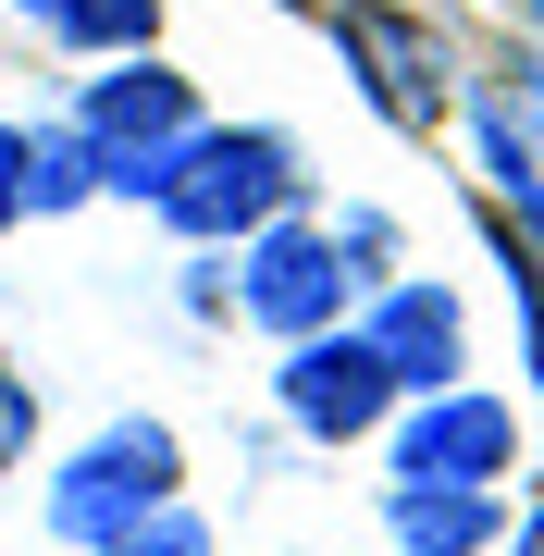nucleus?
Returning a JSON list of instances; mask_svg holds the SVG:
<instances>
[{
	"label": "nucleus",
	"mask_w": 544,
	"mask_h": 556,
	"mask_svg": "<svg viewBox=\"0 0 544 556\" xmlns=\"http://www.w3.org/2000/svg\"><path fill=\"white\" fill-rule=\"evenodd\" d=\"M149 211L174 223V236H261L273 211H298V149L273 137V124H186V137L149 161V186H137Z\"/></svg>",
	"instance_id": "nucleus-1"
},
{
	"label": "nucleus",
	"mask_w": 544,
	"mask_h": 556,
	"mask_svg": "<svg viewBox=\"0 0 544 556\" xmlns=\"http://www.w3.org/2000/svg\"><path fill=\"white\" fill-rule=\"evenodd\" d=\"M334 50L359 62V100L396 124V137H433L458 112V62H445L433 13H383V0H334Z\"/></svg>",
	"instance_id": "nucleus-2"
},
{
	"label": "nucleus",
	"mask_w": 544,
	"mask_h": 556,
	"mask_svg": "<svg viewBox=\"0 0 544 556\" xmlns=\"http://www.w3.org/2000/svg\"><path fill=\"white\" fill-rule=\"evenodd\" d=\"M186 482V445H174V420H112L100 445L75 457V470L50 482V532L62 544H112L124 519H149Z\"/></svg>",
	"instance_id": "nucleus-3"
},
{
	"label": "nucleus",
	"mask_w": 544,
	"mask_h": 556,
	"mask_svg": "<svg viewBox=\"0 0 544 556\" xmlns=\"http://www.w3.org/2000/svg\"><path fill=\"white\" fill-rule=\"evenodd\" d=\"M186 124H199V87H186L174 62L124 50V75H100V87H87V112H75V137L100 149V199H137L149 161H162Z\"/></svg>",
	"instance_id": "nucleus-4"
},
{
	"label": "nucleus",
	"mask_w": 544,
	"mask_h": 556,
	"mask_svg": "<svg viewBox=\"0 0 544 556\" xmlns=\"http://www.w3.org/2000/svg\"><path fill=\"white\" fill-rule=\"evenodd\" d=\"M396 408V371H383V346L371 334H298L284 346V420H298V433H322V445H359L371 420Z\"/></svg>",
	"instance_id": "nucleus-5"
},
{
	"label": "nucleus",
	"mask_w": 544,
	"mask_h": 556,
	"mask_svg": "<svg viewBox=\"0 0 544 556\" xmlns=\"http://www.w3.org/2000/svg\"><path fill=\"white\" fill-rule=\"evenodd\" d=\"M236 298H248V321H261V334L298 346V334H322V321L346 309V248L273 211V223H261V248H248V285H236Z\"/></svg>",
	"instance_id": "nucleus-6"
},
{
	"label": "nucleus",
	"mask_w": 544,
	"mask_h": 556,
	"mask_svg": "<svg viewBox=\"0 0 544 556\" xmlns=\"http://www.w3.org/2000/svg\"><path fill=\"white\" fill-rule=\"evenodd\" d=\"M507 457H520V420L470 383H433V408L396 433V482H495Z\"/></svg>",
	"instance_id": "nucleus-7"
},
{
	"label": "nucleus",
	"mask_w": 544,
	"mask_h": 556,
	"mask_svg": "<svg viewBox=\"0 0 544 556\" xmlns=\"http://www.w3.org/2000/svg\"><path fill=\"white\" fill-rule=\"evenodd\" d=\"M371 346H383V371H396V396H433V383L470 371V321H458L445 285H396V298L371 309Z\"/></svg>",
	"instance_id": "nucleus-8"
},
{
	"label": "nucleus",
	"mask_w": 544,
	"mask_h": 556,
	"mask_svg": "<svg viewBox=\"0 0 544 556\" xmlns=\"http://www.w3.org/2000/svg\"><path fill=\"white\" fill-rule=\"evenodd\" d=\"M396 544L408 556H483L507 519H495V482H396Z\"/></svg>",
	"instance_id": "nucleus-9"
},
{
	"label": "nucleus",
	"mask_w": 544,
	"mask_h": 556,
	"mask_svg": "<svg viewBox=\"0 0 544 556\" xmlns=\"http://www.w3.org/2000/svg\"><path fill=\"white\" fill-rule=\"evenodd\" d=\"M38 25L62 50H149V38H162V0H50Z\"/></svg>",
	"instance_id": "nucleus-10"
},
{
	"label": "nucleus",
	"mask_w": 544,
	"mask_h": 556,
	"mask_svg": "<svg viewBox=\"0 0 544 556\" xmlns=\"http://www.w3.org/2000/svg\"><path fill=\"white\" fill-rule=\"evenodd\" d=\"M75 199H100V149H87L75 124L25 137V211H75Z\"/></svg>",
	"instance_id": "nucleus-11"
},
{
	"label": "nucleus",
	"mask_w": 544,
	"mask_h": 556,
	"mask_svg": "<svg viewBox=\"0 0 544 556\" xmlns=\"http://www.w3.org/2000/svg\"><path fill=\"white\" fill-rule=\"evenodd\" d=\"M100 556H211V519L186 507V495H162L149 519H124V532H112Z\"/></svg>",
	"instance_id": "nucleus-12"
},
{
	"label": "nucleus",
	"mask_w": 544,
	"mask_h": 556,
	"mask_svg": "<svg viewBox=\"0 0 544 556\" xmlns=\"http://www.w3.org/2000/svg\"><path fill=\"white\" fill-rule=\"evenodd\" d=\"M483 161H495V186H507V211H532V236H544V174H532V149H520V124H483Z\"/></svg>",
	"instance_id": "nucleus-13"
},
{
	"label": "nucleus",
	"mask_w": 544,
	"mask_h": 556,
	"mask_svg": "<svg viewBox=\"0 0 544 556\" xmlns=\"http://www.w3.org/2000/svg\"><path fill=\"white\" fill-rule=\"evenodd\" d=\"M25 445H38V383H25L13 358H0V470H13Z\"/></svg>",
	"instance_id": "nucleus-14"
},
{
	"label": "nucleus",
	"mask_w": 544,
	"mask_h": 556,
	"mask_svg": "<svg viewBox=\"0 0 544 556\" xmlns=\"http://www.w3.org/2000/svg\"><path fill=\"white\" fill-rule=\"evenodd\" d=\"M25 223V124H0V236Z\"/></svg>",
	"instance_id": "nucleus-15"
},
{
	"label": "nucleus",
	"mask_w": 544,
	"mask_h": 556,
	"mask_svg": "<svg viewBox=\"0 0 544 556\" xmlns=\"http://www.w3.org/2000/svg\"><path fill=\"white\" fill-rule=\"evenodd\" d=\"M520 13H532V38H544V0H520Z\"/></svg>",
	"instance_id": "nucleus-16"
},
{
	"label": "nucleus",
	"mask_w": 544,
	"mask_h": 556,
	"mask_svg": "<svg viewBox=\"0 0 544 556\" xmlns=\"http://www.w3.org/2000/svg\"><path fill=\"white\" fill-rule=\"evenodd\" d=\"M298 13H334V0H298Z\"/></svg>",
	"instance_id": "nucleus-17"
},
{
	"label": "nucleus",
	"mask_w": 544,
	"mask_h": 556,
	"mask_svg": "<svg viewBox=\"0 0 544 556\" xmlns=\"http://www.w3.org/2000/svg\"><path fill=\"white\" fill-rule=\"evenodd\" d=\"M25 13H50V0H25Z\"/></svg>",
	"instance_id": "nucleus-18"
}]
</instances>
